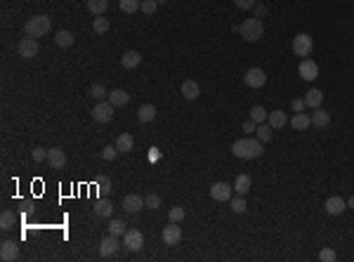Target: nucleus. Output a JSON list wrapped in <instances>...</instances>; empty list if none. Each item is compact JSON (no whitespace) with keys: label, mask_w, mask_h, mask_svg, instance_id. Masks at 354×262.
Returning a JSON list of instances; mask_svg holds the SVG:
<instances>
[{"label":"nucleus","mask_w":354,"mask_h":262,"mask_svg":"<svg viewBox=\"0 0 354 262\" xmlns=\"http://www.w3.org/2000/svg\"><path fill=\"white\" fill-rule=\"evenodd\" d=\"M265 151V147L258 137H243V140H236L232 144V153L236 158H243V161H253V158H260Z\"/></svg>","instance_id":"f257e3e1"},{"label":"nucleus","mask_w":354,"mask_h":262,"mask_svg":"<svg viewBox=\"0 0 354 262\" xmlns=\"http://www.w3.org/2000/svg\"><path fill=\"white\" fill-rule=\"evenodd\" d=\"M238 31H241V36H243V40H248V43H255V40H260L262 38V33H265V24H262V19H246V22L238 26Z\"/></svg>","instance_id":"f03ea898"},{"label":"nucleus","mask_w":354,"mask_h":262,"mask_svg":"<svg viewBox=\"0 0 354 262\" xmlns=\"http://www.w3.org/2000/svg\"><path fill=\"white\" fill-rule=\"evenodd\" d=\"M50 17H45V14H38V17H31L29 22L24 24V31L33 36V38H40V36H47L50 33Z\"/></svg>","instance_id":"7ed1b4c3"},{"label":"nucleus","mask_w":354,"mask_h":262,"mask_svg":"<svg viewBox=\"0 0 354 262\" xmlns=\"http://www.w3.org/2000/svg\"><path fill=\"white\" fill-rule=\"evenodd\" d=\"M114 104L111 102H107V99H102V102H97L95 107H92V111H90V116L97 120V123H111L114 120Z\"/></svg>","instance_id":"20e7f679"},{"label":"nucleus","mask_w":354,"mask_h":262,"mask_svg":"<svg viewBox=\"0 0 354 262\" xmlns=\"http://www.w3.org/2000/svg\"><path fill=\"white\" fill-rule=\"evenodd\" d=\"M312 50H314V40H312L310 33H298L293 38V52H295V57H310Z\"/></svg>","instance_id":"39448f33"},{"label":"nucleus","mask_w":354,"mask_h":262,"mask_svg":"<svg viewBox=\"0 0 354 262\" xmlns=\"http://www.w3.org/2000/svg\"><path fill=\"white\" fill-rule=\"evenodd\" d=\"M38 40L33 38V36H29V38H22L19 40V45H17V52H19V57L22 59H33V57L38 55Z\"/></svg>","instance_id":"423d86ee"},{"label":"nucleus","mask_w":354,"mask_h":262,"mask_svg":"<svg viewBox=\"0 0 354 262\" xmlns=\"http://www.w3.org/2000/svg\"><path fill=\"white\" fill-rule=\"evenodd\" d=\"M243 80H246V85L248 87H253V90H260V87L267 83V74L262 71V69H248L246 71V76H243Z\"/></svg>","instance_id":"0eeeda50"},{"label":"nucleus","mask_w":354,"mask_h":262,"mask_svg":"<svg viewBox=\"0 0 354 262\" xmlns=\"http://www.w3.org/2000/svg\"><path fill=\"white\" fill-rule=\"evenodd\" d=\"M232 191H234V187L232 185H227V182H215V185L210 187V198H213V201H220V203H225V201L232 198Z\"/></svg>","instance_id":"6e6552de"},{"label":"nucleus","mask_w":354,"mask_h":262,"mask_svg":"<svg viewBox=\"0 0 354 262\" xmlns=\"http://www.w3.org/2000/svg\"><path fill=\"white\" fill-rule=\"evenodd\" d=\"M163 243L165 246H177L182 241V229L177 227V222H170L168 227H163Z\"/></svg>","instance_id":"1a4fd4ad"},{"label":"nucleus","mask_w":354,"mask_h":262,"mask_svg":"<svg viewBox=\"0 0 354 262\" xmlns=\"http://www.w3.org/2000/svg\"><path fill=\"white\" fill-rule=\"evenodd\" d=\"M118 248H120V241H118V236L109 234V236H104V239H102V243H99V255H102V258H111V255H116Z\"/></svg>","instance_id":"9d476101"},{"label":"nucleus","mask_w":354,"mask_h":262,"mask_svg":"<svg viewBox=\"0 0 354 262\" xmlns=\"http://www.w3.org/2000/svg\"><path fill=\"white\" fill-rule=\"evenodd\" d=\"M123 243L128 246V251H140L144 246V234L140 229H128L123 234Z\"/></svg>","instance_id":"9b49d317"},{"label":"nucleus","mask_w":354,"mask_h":262,"mask_svg":"<svg viewBox=\"0 0 354 262\" xmlns=\"http://www.w3.org/2000/svg\"><path fill=\"white\" fill-rule=\"evenodd\" d=\"M144 206V196H140V194H128V196L123 198V210L125 213H130V215H137Z\"/></svg>","instance_id":"f8f14e48"},{"label":"nucleus","mask_w":354,"mask_h":262,"mask_svg":"<svg viewBox=\"0 0 354 262\" xmlns=\"http://www.w3.org/2000/svg\"><path fill=\"white\" fill-rule=\"evenodd\" d=\"M19 258V246H17V241H2L0 243V260L2 262H12Z\"/></svg>","instance_id":"ddd939ff"},{"label":"nucleus","mask_w":354,"mask_h":262,"mask_svg":"<svg viewBox=\"0 0 354 262\" xmlns=\"http://www.w3.org/2000/svg\"><path fill=\"white\" fill-rule=\"evenodd\" d=\"M300 76L305 80H316L319 78V64L314 59H310V57H305L300 62Z\"/></svg>","instance_id":"4468645a"},{"label":"nucleus","mask_w":354,"mask_h":262,"mask_svg":"<svg viewBox=\"0 0 354 262\" xmlns=\"http://www.w3.org/2000/svg\"><path fill=\"white\" fill-rule=\"evenodd\" d=\"M345 208H347V201L345 198H340V196H331V198H326V203H323V210L328 213V215H343L345 213Z\"/></svg>","instance_id":"2eb2a0df"},{"label":"nucleus","mask_w":354,"mask_h":262,"mask_svg":"<svg viewBox=\"0 0 354 262\" xmlns=\"http://www.w3.org/2000/svg\"><path fill=\"white\" fill-rule=\"evenodd\" d=\"M47 163L52 165L54 170H62L66 165V153L64 149H59V147H52V149H47Z\"/></svg>","instance_id":"dca6fc26"},{"label":"nucleus","mask_w":354,"mask_h":262,"mask_svg":"<svg viewBox=\"0 0 354 262\" xmlns=\"http://www.w3.org/2000/svg\"><path fill=\"white\" fill-rule=\"evenodd\" d=\"M312 125L314 128H319V130H323V128H328L331 125V113L326 109H314V113H312Z\"/></svg>","instance_id":"f3484780"},{"label":"nucleus","mask_w":354,"mask_h":262,"mask_svg":"<svg viewBox=\"0 0 354 262\" xmlns=\"http://www.w3.org/2000/svg\"><path fill=\"white\" fill-rule=\"evenodd\" d=\"M180 92L184 95V99L194 102V99H198V95H201V85H198L196 80H184L182 87H180Z\"/></svg>","instance_id":"a211bd4d"},{"label":"nucleus","mask_w":354,"mask_h":262,"mask_svg":"<svg viewBox=\"0 0 354 262\" xmlns=\"http://www.w3.org/2000/svg\"><path fill=\"white\" fill-rule=\"evenodd\" d=\"M132 147H135L132 135H130V132H120V135H118V140H116L118 153H130V151H132Z\"/></svg>","instance_id":"6ab92c4d"},{"label":"nucleus","mask_w":354,"mask_h":262,"mask_svg":"<svg viewBox=\"0 0 354 262\" xmlns=\"http://www.w3.org/2000/svg\"><path fill=\"white\" fill-rule=\"evenodd\" d=\"M120 64H123V69H137L142 64V55L137 50H128L125 55L120 57Z\"/></svg>","instance_id":"aec40b11"},{"label":"nucleus","mask_w":354,"mask_h":262,"mask_svg":"<svg viewBox=\"0 0 354 262\" xmlns=\"http://www.w3.org/2000/svg\"><path fill=\"white\" fill-rule=\"evenodd\" d=\"M267 123L274 128V130H279V128H283L286 123H288V116L283 113V111H269V116H267Z\"/></svg>","instance_id":"412c9836"},{"label":"nucleus","mask_w":354,"mask_h":262,"mask_svg":"<svg viewBox=\"0 0 354 262\" xmlns=\"http://www.w3.org/2000/svg\"><path fill=\"white\" fill-rule=\"evenodd\" d=\"M109 102H111L114 107H125V104L130 102V95L125 92V90L118 87V90H111V92H109Z\"/></svg>","instance_id":"4be33fe9"},{"label":"nucleus","mask_w":354,"mask_h":262,"mask_svg":"<svg viewBox=\"0 0 354 262\" xmlns=\"http://www.w3.org/2000/svg\"><path fill=\"white\" fill-rule=\"evenodd\" d=\"M111 213H114V203L107 201V198H99L95 203V215L97 218H111Z\"/></svg>","instance_id":"5701e85b"},{"label":"nucleus","mask_w":354,"mask_h":262,"mask_svg":"<svg viewBox=\"0 0 354 262\" xmlns=\"http://www.w3.org/2000/svg\"><path fill=\"white\" fill-rule=\"evenodd\" d=\"M290 125H293V128H295V130H307V128H310L312 125V116L310 113H295V116H293V118H290Z\"/></svg>","instance_id":"b1692460"},{"label":"nucleus","mask_w":354,"mask_h":262,"mask_svg":"<svg viewBox=\"0 0 354 262\" xmlns=\"http://www.w3.org/2000/svg\"><path fill=\"white\" fill-rule=\"evenodd\" d=\"M250 185H253V180H250V175H238L234 182V191L236 194H243L246 196L248 191H250Z\"/></svg>","instance_id":"393cba45"},{"label":"nucleus","mask_w":354,"mask_h":262,"mask_svg":"<svg viewBox=\"0 0 354 262\" xmlns=\"http://www.w3.org/2000/svg\"><path fill=\"white\" fill-rule=\"evenodd\" d=\"M321 102H323V92L321 90H316V87L310 90V92H307V97H305V104H307L310 109H319V107H321Z\"/></svg>","instance_id":"a878e982"},{"label":"nucleus","mask_w":354,"mask_h":262,"mask_svg":"<svg viewBox=\"0 0 354 262\" xmlns=\"http://www.w3.org/2000/svg\"><path fill=\"white\" fill-rule=\"evenodd\" d=\"M137 118H140V123H151L156 118V107L154 104H142L140 111H137Z\"/></svg>","instance_id":"bb28decb"},{"label":"nucleus","mask_w":354,"mask_h":262,"mask_svg":"<svg viewBox=\"0 0 354 262\" xmlns=\"http://www.w3.org/2000/svg\"><path fill=\"white\" fill-rule=\"evenodd\" d=\"M54 43L59 47H71L74 45V33L71 31H57L54 33Z\"/></svg>","instance_id":"cd10ccee"},{"label":"nucleus","mask_w":354,"mask_h":262,"mask_svg":"<svg viewBox=\"0 0 354 262\" xmlns=\"http://www.w3.org/2000/svg\"><path fill=\"white\" fill-rule=\"evenodd\" d=\"M109 7V0H87V10L92 12V14H104Z\"/></svg>","instance_id":"c85d7f7f"},{"label":"nucleus","mask_w":354,"mask_h":262,"mask_svg":"<svg viewBox=\"0 0 354 262\" xmlns=\"http://www.w3.org/2000/svg\"><path fill=\"white\" fill-rule=\"evenodd\" d=\"M272 132H274V128H272L269 123H260L258 130H255V135H258L260 142L265 144V142H269V140H272Z\"/></svg>","instance_id":"c756f323"},{"label":"nucleus","mask_w":354,"mask_h":262,"mask_svg":"<svg viewBox=\"0 0 354 262\" xmlns=\"http://www.w3.org/2000/svg\"><path fill=\"white\" fill-rule=\"evenodd\" d=\"M267 116H269V111L265 109V107H260V104H255L253 109H250V120H255V123H265L267 120Z\"/></svg>","instance_id":"7c9ffc66"},{"label":"nucleus","mask_w":354,"mask_h":262,"mask_svg":"<svg viewBox=\"0 0 354 262\" xmlns=\"http://www.w3.org/2000/svg\"><path fill=\"white\" fill-rule=\"evenodd\" d=\"M14 222H17V218H14V213H12V210H5V213L0 215V229L10 231L12 227H14Z\"/></svg>","instance_id":"2f4dec72"},{"label":"nucleus","mask_w":354,"mask_h":262,"mask_svg":"<svg viewBox=\"0 0 354 262\" xmlns=\"http://www.w3.org/2000/svg\"><path fill=\"white\" fill-rule=\"evenodd\" d=\"M128 231V227H125V222L123 220H111L109 222V234H114V236H123Z\"/></svg>","instance_id":"473e14b6"},{"label":"nucleus","mask_w":354,"mask_h":262,"mask_svg":"<svg viewBox=\"0 0 354 262\" xmlns=\"http://www.w3.org/2000/svg\"><path fill=\"white\" fill-rule=\"evenodd\" d=\"M118 7H120L123 12H128V14H135V12L142 7V0H120Z\"/></svg>","instance_id":"72a5a7b5"},{"label":"nucleus","mask_w":354,"mask_h":262,"mask_svg":"<svg viewBox=\"0 0 354 262\" xmlns=\"http://www.w3.org/2000/svg\"><path fill=\"white\" fill-rule=\"evenodd\" d=\"M109 92H107V87L102 85V83H95V85H90V97L92 99H97V102H102V99L107 97Z\"/></svg>","instance_id":"f704fd0d"},{"label":"nucleus","mask_w":354,"mask_h":262,"mask_svg":"<svg viewBox=\"0 0 354 262\" xmlns=\"http://www.w3.org/2000/svg\"><path fill=\"white\" fill-rule=\"evenodd\" d=\"M229 206H232V210L234 213H246V198H243V194H238V196H232L229 198Z\"/></svg>","instance_id":"c9c22d12"},{"label":"nucleus","mask_w":354,"mask_h":262,"mask_svg":"<svg viewBox=\"0 0 354 262\" xmlns=\"http://www.w3.org/2000/svg\"><path fill=\"white\" fill-rule=\"evenodd\" d=\"M109 26H111V24H109V19H107V17H102V14H99L95 22H92V29H95V33H107Z\"/></svg>","instance_id":"e433bc0d"},{"label":"nucleus","mask_w":354,"mask_h":262,"mask_svg":"<svg viewBox=\"0 0 354 262\" xmlns=\"http://www.w3.org/2000/svg\"><path fill=\"white\" fill-rule=\"evenodd\" d=\"M144 206L149 208V210H158L161 208V196L158 194H147L144 196Z\"/></svg>","instance_id":"4c0bfd02"},{"label":"nucleus","mask_w":354,"mask_h":262,"mask_svg":"<svg viewBox=\"0 0 354 262\" xmlns=\"http://www.w3.org/2000/svg\"><path fill=\"white\" fill-rule=\"evenodd\" d=\"M97 189H99V194H109V191H111V180H109L107 175H99V177H97Z\"/></svg>","instance_id":"58836bf2"},{"label":"nucleus","mask_w":354,"mask_h":262,"mask_svg":"<svg viewBox=\"0 0 354 262\" xmlns=\"http://www.w3.org/2000/svg\"><path fill=\"white\" fill-rule=\"evenodd\" d=\"M168 218H170V222H182L184 220V208L182 206H175L168 210Z\"/></svg>","instance_id":"ea45409f"},{"label":"nucleus","mask_w":354,"mask_h":262,"mask_svg":"<svg viewBox=\"0 0 354 262\" xmlns=\"http://www.w3.org/2000/svg\"><path fill=\"white\" fill-rule=\"evenodd\" d=\"M144 14H154V12L158 10V2L156 0H142V7H140Z\"/></svg>","instance_id":"a19ab883"},{"label":"nucleus","mask_w":354,"mask_h":262,"mask_svg":"<svg viewBox=\"0 0 354 262\" xmlns=\"http://www.w3.org/2000/svg\"><path fill=\"white\" fill-rule=\"evenodd\" d=\"M116 156H118V149H116V144H114V147L109 144V147H104V149H102V158H104V161H114Z\"/></svg>","instance_id":"79ce46f5"},{"label":"nucleus","mask_w":354,"mask_h":262,"mask_svg":"<svg viewBox=\"0 0 354 262\" xmlns=\"http://www.w3.org/2000/svg\"><path fill=\"white\" fill-rule=\"evenodd\" d=\"M319 260L321 262H333L335 260V251H333V248H321V251H319Z\"/></svg>","instance_id":"37998d69"},{"label":"nucleus","mask_w":354,"mask_h":262,"mask_svg":"<svg viewBox=\"0 0 354 262\" xmlns=\"http://www.w3.org/2000/svg\"><path fill=\"white\" fill-rule=\"evenodd\" d=\"M33 161H36V163L47 161V149H43V147H36V149H33Z\"/></svg>","instance_id":"c03bdc74"},{"label":"nucleus","mask_w":354,"mask_h":262,"mask_svg":"<svg viewBox=\"0 0 354 262\" xmlns=\"http://www.w3.org/2000/svg\"><path fill=\"white\" fill-rule=\"evenodd\" d=\"M234 2L238 10H253L255 7V0H234Z\"/></svg>","instance_id":"a18cd8bd"},{"label":"nucleus","mask_w":354,"mask_h":262,"mask_svg":"<svg viewBox=\"0 0 354 262\" xmlns=\"http://www.w3.org/2000/svg\"><path fill=\"white\" fill-rule=\"evenodd\" d=\"M290 107H293V111H295V113H300V111H305V107H307V104H305V99H293V102H290Z\"/></svg>","instance_id":"49530a36"},{"label":"nucleus","mask_w":354,"mask_h":262,"mask_svg":"<svg viewBox=\"0 0 354 262\" xmlns=\"http://www.w3.org/2000/svg\"><path fill=\"white\" fill-rule=\"evenodd\" d=\"M258 130V123H255V120H246V123H243V132H255Z\"/></svg>","instance_id":"de8ad7c7"},{"label":"nucleus","mask_w":354,"mask_h":262,"mask_svg":"<svg viewBox=\"0 0 354 262\" xmlns=\"http://www.w3.org/2000/svg\"><path fill=\"white\" fill-rule=\"evenodd\" d=\"M265 14H267V7H265V5H260L258 7V19L260 17H265Z\"/></svg>","instance_id":"09e8293b"},{"label":"nucleus","mask_w":354,"mask_h":262,"mask_svg":"<svg viewBox=\"0 0 354 262\" xmlns=\"http://www.w3.org/2000/svg\"><path fill=\"white\" fill-rule=\"evenodd\" d=\"M347 208H352V210H354V196H350V201H347Z\"/></svg>","instance_id":"8fccbe9b"},{"label":"nucleus","mask_w":354,"mask_h":262,"mask_svg":"<svg viewBox=\"0 0 354 262\" xmlns=\"http://www.w3.org/2000/svg\"><path fill=\"white\" fill-rule=\"evenodd\" d=\"M156 2H158V5H165V2H168V0H156Z\"/></svg>","instance_id":"3c124183"}]
</instances>
